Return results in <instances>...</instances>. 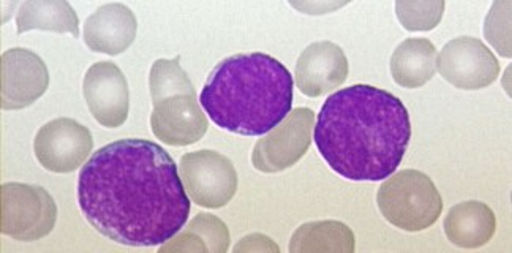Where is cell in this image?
Listing matches in <instances>:
<instances>
[{
	"label": "cell",
	"mask_w": 512,
	"mask_h": 253,
	"mask_svg": "<svg viewBox=\"0 0 512 253\" xmlns=\"http://www.w3.org/2000/svg\"><path fill=\"white\" fill-rule=\"evenodd\" d=\"M445 2H396L399 21L407 31H432L440 24L445 13Z\"/></svg>",
	"instance_id": "21"
},
{
	"label": "cell",
	"mask_w": 512,
	"mask_h": 253,
	"mask_svg": "<svg viewBox=\"0 0 512 253\" xmlns=\"http://www.w3.org/2000/svg\"><path fill=\"white\" fill-rule=\"evenodd\" d=\"M181 179L190 200L201 208H223L238 192V173L233 162L209 149L182 157Z\"/></svg>",
	"instance_id": "6"
},
{
	"label": "cell",
	"mask_w": 512,
	"mask_h": 253,
	"mask_svg": "<svg viewBox=\"0 0 512 253\" xmlns=\"http://www.w3.org/2000/svg\"><path fill=\"white\" fill-rule=\"evenodd\" d=\"M151 129L159 140L174 148L190 146L208 132L206 114L196 94H174L152 102Z\"/></svg>",
	"instance_id": "12"
},
{
	"label": "cell",
	"mask_w": 512,
	"mask_h": 253,
	"mask_svg": "<svg viewBox=\"0 0 512 253\" xmlns=\"http://www.w3.org/2000/svg\"><path fill=\"white\" fill-rule=\"evenodd\" d=\"M2 235L16 241H37L56 227L57 206L43 187L8 182L0 189Z\"/></svg>",
	"instance_id": "5"
},
{
	"label": "cell",
	"mask_w": 512,
	"mask_h": 253,
	"mask_svg": "<svg viewBox=\"0 0 512 253\" xmlns=\"http://www.w3.org/2000/svg\"><path fill=\"white\" fill-rule=\"evenodd\" d=\"M437 57V48L427 38H408L392 53V78L399 86L418 89L437 72Z\"/></svg>",
	"instance_id": "16"
},
{
	"label": "cell",
	"mask_w": 512,
	"mask_h": 253,
	"mask_svg": "<svg viewBox=\"0 0 512 253\" xmlns=\"http://www.w3.org/2000/svg\"><path fill=\"white\" fill-rule=\"evenodd\" d=\"M356 247L353 231L337 220L304 223L294 233L290 242L291 253L345 252L353 253Z\"/></svg>",
	"instance_id": "18"
},
{
	"label": "cell",
	"mask_w": 512,
	"mask_h": 253,
	"mask_svg": "<svg viewBox=\"0 0 512 253\" xmlns=\"http://www.w3.org/2000/svg\"><path fill=\"white\" fill-rule=\"evenodd\" d=\"M84 100L95 121L106 129H119L130 111L127 78L114 62H97L84 76Z\"/></svg>",
	"instance_id": "10"
},
{
	"label": "cell",
	"mask_w": 512,
	"mask_h": 253,
	"mask_svg": "<svg viewBox=\"0 0 512 253\" xmlns=\"http://www.w3.org/2000/svg\"><path fill=\"white\" fill-rule=\"evenodd\" d=\"M497 217L482 201H464L449 209L445 219L446 238L460 249H479L494 238Z\"/></svg>",
	"instance_id": "15"
},
{
	"label": "cell",
	"mask_w": 512,
	"mask_h": 253,
	"mask_svg": "<svg viewBox=\"0 0 512 253\" xmlns=\"http://www.w3.org/2000/svg\"><path fill=\"white\" fill-rule=\"evenodd\" d=\"M487 40L501 56L511 57V2H497L486 19Z\"/></svg>",
	"instance_id": "22"
},
{
	"label": "cell",
	"mask_w": 512,
	"mask_h": 253,
	"mask_svg": "<svg viewBox=\"0 0 512 253\" xmlns=\"http://www.w3.org/2000/svg\"><path fill=\"white\" fill-rule=\"evenodd\" d=\"M2 110H24L48 91L45 61L34 51L12 48L2 54Z\"/></svg>",
	"instance_id": "11"
},
{
	"label": "cell",
	"mask_w": 512,
	"mask_h": 253,
	"mask_svg": "<svg viewBox=\"0 0 512 253\" xmlns=\"http://www.w3.org/2000/svg\"><path fill=\"white\" fill-rule=\"evenodd\" d=\"M315 113L310 108H296L282 124L255 144L252 163L261 173H280L294 167L309 151Z\"/></svg>",
	"instance_id": "7"
},
{
	"label": "cell",
	"mask_w": 512,
	"mask_h": 253,
	"mask_svg": "<svg viewBox=\"0 0 512 253\" xmlns=\"http://www.w3.org/2000/svg\"><path fill=\"white\" fill-rule=\"evenodd\" d=\"M136 31L138 21L127 5L105 4L86 19L83 37L89 50L117 56L133 45Z\"/></svg>",
	"instance_id": "14"
},
{
	"label": "cell",
	"mask_w": 512,
	"mask_h": 253,
	"mask_svg": "<svg viewBox=\"0 0 512 253\" xmlns=\"http://www.w3.org/2000/svg\"><path fill=\"white\" fill-rule=\"evenodd\" d=\"M18 34L49 31L80 37V19L72 5L64 0H29L23 2L16 16Z\"/></svg>",
	"instance_id": "17"
},
{
	"label": "cell",
	"mask_w": 512,
	"mask_h": 253,
	"mask_svg": "<svg viewBox=\"0 0 512 253\" xmlns=\"http://www.w3.org/2000/svg\"><path fill=\"white\" fill-rule=\"evenodd\" d=\"M348 65L345 51L336 43H312L302 51L296 64V86L302 94L312 99L329 94L342 86L348 78Z\"/></svg>",
	"instance_id": "13"
},
{
	"label": "cell",
	"mask_w": 512,
	"mask_h": 253,
	"mask_svg": "<svg viewBox=\"0 0 512 253\" xmlns=\"http://www.w3.org/2000/svg\"><path fill=\"white\" fill-rule=\"evenodd\" d=\"M381 216L408 233L427 230L440 219L443 200L426 173L402 170L389 176L377 193Z\"/></svg>",
	"instance_id": "4"
},
{
	"label": "cell",
	"mask_w": 512,
	"mask_h": 253,
	"mask_svg": "<svg viewBox=\"0 0 512 253\" xmlns=\"http://www.w3.org/2000/svg\"><path fill=\"white\" fill-rule=\"evenodd\" d=\"M234 252H279V246L264 235H250L241 239Z\"/></svg>",
	"instance_id": "23"
},
{
	"label": "cell",
	"mask_w": 512,
	"mask_h": 253,
	"mask_svg": "<svg viewBox=\"0 0 512 253\" xmlns=\"http://www.w3.org/2000/svg\"><path fill=\"white\" fill-rule=\"evenodd\" d=\"M313 140L342 178L383 181L396 173L407 152L410 113L391 92L354 84L329 95L313 127Z\"/></svg>",
	"instance_id": "2"
},
{
	"label": "cell",
	"mask_w": 512,
	"mask_h": 253,
	"mask_svg": "<svg viewBox=\"0 0 512 253\" xmlns=\"http://www.w3.org/2000/svg\"><path fill=\"white\" fill-rule=\"evenodd\" d=\"M437 70L457 89L479 91L497 81L500 62L478 38L459 37L438 54Z\"/></svg>",
	"instance_id": "9"
},
{
	"label": "cell",
	"mask_w": 512,
	"mask_h": 253,
	"mask_svg": "<svg viewBox=\"0 0 512 253\" xmlns=\"http://www.w3.org/2000/svg\"><path fill=\"white\" fill-rule=\"evenodd\" d=\"M92 149V133L75 119H54L35 135V157L51 173H73L89 159Z\"/></svg>",
	"instance_id": "8"
},
{
	"label": "cell",
	"mask_w": 512,
	"mask_h": 253,
	"mask_svg": "<svg viewBox=\"0 0 512 253\" xmlns=\"http://www.w3.org/2000/svg\"><path fill=\"white\" fill-rule=\"evenodd\" d=\"M181 57L160 59L154 62L149 75V91L152 102L174 94H196L195 86L187 73L182 70Z\"/></svg>",
	"instance_id": "20"
},
{
	"label": "cell",
	"mask_w": 512,
	"mask_h": 253,
	"mask_svg": "<svg viewBox=\"0 0 512 253\" xmlns=\"http://www.w3.org/2000/svg\"><path fill=\"white\" fill-rule=\"evenodd\" d=\"M230 246V231L219 217L198 214L181 235L160 249V252L225 253Z\"/></svg>",
	"instance_id": "19"
},
{
	"label": "cell",
	"mask_w": 512,
	"mask_h": 253,
	"mask_svg": "<svg viewBox=\"0 0 512 253\" xmlns=\"http://www.w3.org/2000/svg\"><path fill=\"white\" fill-rule=\"evenodd\" d=\"M294 80L288 68L264 53H239L215 65L200 103L215 125L242 136H261L291 113Z\"/></svg>",
	"instance_id": "3"
},
{
	"label": "cell",
	"mask_w": 512,
	"mask_h": 253,
	"mask_svg": "<svg viewBox=\"0 0 512 253\" xmlns=\"http://www.w3.org/2000/svg\"><path fill=\"white\" fill-rule=\"evenodd\" d=\"M78 204L92 228L127 247L162 246L190 214L173 157L140 138L117 140L92 154L78 178Z\"/></svg>",
	"instance_id": "1"
}]
</instances>
